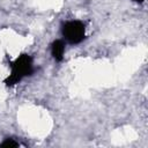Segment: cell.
I'll list each match as a JSON object with an SVG mask.
<instances>
[{"mask_svg": "<svg viewBox=\"0 0 148 148\" xmlns=\"http://www.w3.org/2000/svg\"><path fill=\"white\" fill-rule=\"evenodd\" d=\"M32 71V59L28 54H22L12 64V73L6 79L5 83L7 86H14L24 76L30 75Z\"/></svg>", "mask_w": 148, "mask_h": 148, "instance_id": "obj_1", "label": "cell"}, {"mask_svg": "<svg viewBox=\"0 0 148 148\" xmlns=\"http://www.w3.org/2000/svg\"><path fill=\"white\" fill-rule=\"evenodd\" d=\"M64 37L72 44H77L84 38V24L80 21H69L62 27Z\"/></svg>", "mask_w": 148, "mask_h": 148, "instance_id": "obj_2", "label": "cell"}, {"mask_svg": "<svg viewBox=\"0 0 148 148\" xmlns=\"http://www.w3.org/2000/svg\"><path fill=\"white\" fill-rule=\"evenodd\" d=\"M64 52H65V44H64V42L60 40V39L54 40L52 46H51V53H52L53 58L57 61H61L62 58H64Z\"/></svg>", "mask_w": 148, "mask_h": 148, "instance_id": "obj_3", "label": "cell"}, {"mask_svg": "<svg viewBox=\"0 0 148 148\" xmlns=\"http://www.w3.org/2000/svg\"><path fill=\"white\" fill-rule=\"evenodd\" d=\"M17 146H18V143L15 142L13 139H7L1 143V147H5V148H13V147H17Z\"/></svg>", "mask_w": 148, "mask_h": 148, "instance_id": "obj_4", "label": "cell"}, {"mask_svg": "<svg viewBox=\"0 0 148 148\" xmlns=\"http://www.w3.org/2000/svg\"><path fill=\"white\" fill-rule=\"evenodd\" d=\"M134 1H136V2H142L143 0H134Z\"/></svg>", "mask_w": 148, "mask_h": 148, "instance_id": "obj_5", "label": "cell"}]
</instances>
